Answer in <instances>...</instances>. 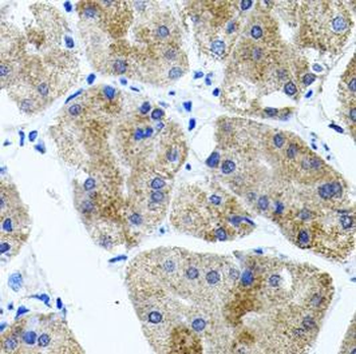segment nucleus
I'll use <instances>...</instances> for the list:
<instances>
[{
	"label": "nucleus",
	"mask_w": 356,
	"mask_h": 354,
	"mask_svg": "<svg viewBox=\"0 0 356 354\" xmlns=\"http://www.w3.org/2000/svg\"><path fill=\"white\" fill-rule=\"evenodd\" d=\"M30 219L27 211L21 207L19 209L7 215L1 217V235H14L21 237L25 233V229L29 228Z\"/></svg>",
	"instance_id": "2"
},
{
	"label": "nucleus",
	"mask_w": 356,
	"mask_h": 354,
	"mask_svg": "<svg viewBox=\"0 0 356 354\" xmlns=\"http://www.w3.org/2000/svg\"><path fill=\"white\" fill-rule=\"evenodd\" d=\"M104 94L108 99H113L115 96V90L111 87H105Z\"/></svg>",
	"instance_id": "25"
},
{
	"label": "nucleus",
	"mask_w": 356,
	"mask_h": 354,
	"mask_svg": "<svg viewBox=\"0 0 356 354\" xmlns=\"http://www.w3.org/2000/svg\"><path fill=\"white\" fill-rule=\"evenodd\" d=\"M113 68H114V70L116 71V73H124L126 71V63L124 61H121V60H117L115 61L114 65H113Z\"/></svg>",
	"instance_id": "14"
},
{
	"label": "nucleus",
	"mask_w": 356,
	"mask_h": 354,
	"mask_svg": "<svg viewBox=\"0 0 356 354\" xmlns=\"http://www.w3.org/2000/svg\"><path fill=\"white\" fill-rule=\"evenodd\" d=\"M285 92H286L288 95H294L296 93V87L293 83H287L285 84Z\"/></svg>",
	"instance_id": "21"
},
{
	"label": "nucleus",
	"mask_w": 356,
	"mask_h": 354,
	"mask_svg": "<svg viewBox=\"0 0 356 354\" xmlns=\"http://www.w3.org/2000/svg\"><path fill=\"white\" fill-rule=\"evenodd\" d=\"M164 115V111L161 109H155L153 112H152V118L155 120H159L162 118V116Z\"/></svg>",
	"instance_id": "26"
},
{
	"label": "nucleus",
	"mask_w": 356,
	"mask_h": 354,
	"mask_svg": "<svg viewBox=\"0 0 356 354\" xmlns=\"http://www.w3.org/2000/svg\"><path fill=\"white\" fill-rule=\"evenodd\" d=\"M195 119H190V124H189V129L192 130V129L195 127Z\"/></svg>",
	"instance_id": "37"
},
{
	"label": "nucleus",
	"mask_w": 356,
	"mask_h": 354,
	"mask_svg": "<svg viewBox=\"0 0 356 354\" xmlns=\"http://www.w3.org/2000/svg\"><path fill=\"white\" fill-rule=\"evenodd\" d=\"M68 112L72 116H76V115L80 114V112H82V107H80L79 104H74V105H72L68 109Z\"/></svg>",
	"instance_id": "22"
},
{
	"label": "nucleus",
	"mask_w": 356,
	"mask_h": 354,
	"mask_svg": "<svg viewBox=\"0 0 356 354\" xmlns=\"http://www.w3.org/2000/svg\"><path fill=\"white\" fill-rule=\"evenodd\" d=\"M92 236L97 244L103 248L107 249V251H110L111 248H113L114 246L118 245L120 243L117 234H115L112 230L105 228V227H101L99 229H96L95 232L92 234Z\"/></svg>",
	"instance_id": "5"
},
{
	"label": "nucleus",
	"mask_w": 356,
	"mask_h": 354,
	"mask_svg": "<svg viewBox=\"0 0 356 354\" xmlns=\"http://www.w3.org/2000/svg\"><path fill=\"white\" fill-rule=\"evenodd\" d=\"M36 135H37V131H33L30 134V141L31 142H34L35 138H36Z\"/></svg>",
	"instance_id": "36"
},
{
	"label": "nucleus",
	"mask_w": 356,
	"mask_h": 354,
	"mask_svg": "<svg viewBox=\"0 0 356 354\" xmlns=\"http://www.w3.org/2000/svg\"><path fill=\"white\" fill-rule=\"evenodd\" d=\"M257 204H258V207H260L261 210L266 211L268 209V207H269V200H268V197L265 196H261L260 200H258Z\"/></svg>",
	"instance_id": "19"
},
{
	"label": "nucleus",
	"mask_w": 356,
	"mask_h": 354,
	"mask_svg": "<svg viewBox=\"0 0 356 354\" xmlns=\"http://www.w3.org/2000/svg\"><path fill=\"white\" fill-rule=\"evenodd\" d=\"M266 113L269 115V116H274L277 114V109H274V108H268L266 109Z\"/></svg>",
	"instance_id": "31"
},
{
	"label": "nucleus",
	"mask_w": 356,
	"mask_h": 354,
	"mask_svg": "<svg viewBox=\"0 0 356 354\" xmlns=\"http://www.w3.org/2000/svg\"><path fill=\"white\" fill-rule=\"evenodd\" d=\"M251 4H252V2L251 1H247V0H245V1H242L241 2V8L242 9H247V8H249L251 6Z\"/></svg>",
	"instance_id": "30"
},
{
	"label": "nucleus",
	"mask_w": 356,
	"mask_h": 354,
	"mask_svg": "<svg viewBox=\"0 0 356 354\" xmlns=\"http://www.w3.org/2000/svg\"><path fill=\"white\" fill-rule=\"evenodd\" d=\"M22 278L19 273H15L9 279V286H10L14 291H18V289L21 287Z\"/></svg>",
	"instance_id": "8"
},
{
	"label": "nucleus",
	"mask_w": 356,
	"mask_h": 354,
	"mask_svg": "<svg viewBox=\"0 0 356 354\" xmlns=\"http://www.w3.org/2000/svg\"><path fill=\"white\" fill-rule=\"evenodd\" d=\"M184 108H185L187 111H190V110H192V102H185V103H184Z\"/></svg>",
	"instance_id": "35"
},
{
	"label": "nucleus",
	"mask_w": 356,
	"mask_h": 354,
	"mask_svg": "<svg viewBox=\"0 0 356 354\" xmlns=\"http://www.w3.org/2000/svg\"><path fill=\"white\" fill-rule=\"evenodd\" d=\"M313 69H315V70H319V71H322V70H323V68L320 67V66L319 65V64H315V65L313 66Z\"/></svg>",
	"instance_id": "40"
},
{
	"label": "nucleus",
	"mask_w": 356,
	"mask_h": 354,
	"mask_svg": "<svg viewBox=\"0 0 356 354\" xmlns=\"http://www.w3.org/2000/svg\"><path fill=\"white\" fill-rule=\"evenodd\" d=\"M285 142V138L281 134H277L274 136V144L277 148H282Z\"/></svg>",
	"instance_id": "18"
},
{
	"label": "nucleus",
	"mask_w": 356,
	"mask_h": 354,
	"mask_svg": "<svg viewBox=\"0 0 356 354\" xmlns=\"http://www.w3.org/2000/svg\"><path fill=\"white\" fill-rule=\"evenodd\" d=\"M214 235H215L216 238L219 239L220 241H224V240L227 239V233H226L225 229L223 228V227H220V228L217 229Z\"/></svg>",
	"instance_id": "16"
},
{
	"label": "nucleus",
	"mask_w": 356,
	"mask_h": 354,
	"mask_svg": "<svg viewBox=\"0 0 356 354\" xmlns=\"http://www.w3.org/2000/svg\"><path fill=\"white\" fill-rule=\"evenodd\" d=\"M94 79H95V76H94V74H91L90 77L88 79V83H89V84H92V83L94 82Z\"/></svg>",
	"instance_id": "38"
},
{
	"label": "nucleus",
	"mask_w": 356,
	"mask_h": 354,
	"mask_svg": "<svg viewBox=\"0 0 356 354\" xmlns=\"http://www.w3.org/2000/svg\"><path fill=\"white\" fill-rule=\"evenodd\" d=\"M297 241L299 242V245L301 246V247H305L306 245H308L310 243V236H309L308 231L305 229L300 230L298 237H297Z\"/></svg>",
	"instance_id": "9"
},
{
	"label": "nucleus",
	"mask_w": 356,
	"mask_h": 354,
	"mask_svg": "<svg viewBox=\"0 0 356 354\" xmlns=\"http://www.w3.org/2000/svg\"><path fill=\"white\" fill-rule=\"evenodd\" d=\"M261 34H263L261 29L260 27H257V25H254V27L251 29V36L254 39H258L260 37H261Z\"/></svg>",
	"instance_id": "24"
},
{
	"label": "nucleus",
	"mask_w": 356,
	"mask_h": 354,
	"mask_svg": "<svg viewBox=\"0 0 356 354\" xmlns=\"http://www.w3.org/2000/svg\"><path fill=\"white\" fill-rule=\"evenodd\" d=\"M21 207V200H19L18 193L14 186L9 185L7 183L5 185L2 181L1 188H0V212H1V217L14 212V211L19 209Z\"/></svg>",
	"instance_id": "3"
},
{
	"label": "nucleus",
	"mask_w": 356,
	"mask_h": 354,
	"mask_svg": "<svg viewBox=\"0 0 356 354\" xmlns=\"http://www.w3.org/2000/svg\"><path fill=\"white\" fill-rule=\"evenodd\" d=\"M355 348H356V329H355V321H354V317H353V321H352L350 327H349L348 332H347V334H346L345 339H344V341H343L342 349L340 352L354 354Z\"/></svg>",
	"instance_id": "6"
},
{
	"label": "nucleus",
	"mask_w": 356,
	"mask_h": 354,
	"mask_svg": "<svg viewBox=\"0 0 356 354\" xmlns=\"http://www.w3.org/2000/svg\"><path fill=\"white\" fill-rule=\"evenodd\" d=\"M332 27L335 30V32H342V31L345 30L346 27H347V22H346V21L343 18L337 17L333 19Z\"/></svg>",
	"instance_id": "10"
},
{
	"label": "nucleus",
	"mask_w": 356,
	"mask_h": 354,
	"mask_svg": "<svg viewBox=\"0 0 356 354\" xmlns=\"http://www.w3.org/2000/svg\"><path fill=\"white\" fill-rule=\"evenodd\" d=\"M341 223L344 228H350L352 224H353V220L349 216H343L341 217Z\"/></svg>",
	"instance_id": "20"
},
{
	"label": "nucleus",
	"mask_w": 356,
	"mask_h": 354,
	"mask_svg": "<svg viewBox=\"0 0 356 354\" xmlns=\"http://www.w3.org/2000/svg\"><path fill=\"white\" fill-rule=\"evenodd\" d=\"M24 244V238L14 235H1L0 236V252L1 261H7L18 255L21 246Z\"/></svg>",
	"instance_id": "4"
},
{
	"label": "nucleus",
	"mask_w": 356,
	"mask_h": 354,
	"mask_svg": "<svg viewBox=\"0 0 356 354\" xmlns=\"http://www.w3.org/2000/svg\"><path fill=\"white\" fill-rule=\"evenodd\" d=\"M220 162V155L218 152H214L213 154L210 156V158L207 160V165H208L209 167L211 168H214V167H217L218 166Z\"/></svg>",
	"instance_id": "12"
},
{
	"label": "nucleus",
	"mask_w": 356,
	"mask_h": 354,
	"mask_svg": "<svg viewBox=\"0 0 356 354\" xmlns=\"http://www.w3.org/2000/svg\"><path fill=\"white\" fill-rule=\"evenodd\" d=\"M151 110V105L149 103H144L142 106L141 107V113H148Z\"/></svg>",
	"instance_id": "28"
},
{
	"label": "nucleus",
	"mask_w": 356,
	"mask_h": 354,
	"mask_svg": "<svg viewBox=\"0 0 356 354\" xmlns=\"http://www.w3.org/2000/svg\"><path fill=\"white\" fill-rule=\"evenodd\" d=\"M65 42H66V46H67V47L71 48V47L73 46V41L71 40L70 38H66V39H65Z\"/></svg>",
	"instance_id": "33"
},
{
	"label": "nucleus",
	"mask_w": 356,
	"mask_h": 354,
	"mask_svg": "<svg viewBox=\"0 0 356 354\" xmlns=\"http://www.w3.org/2000/svg\"><path fill=\"white\" fill-rule=\"evenodd\" d=\"M312 91H310L309 93H307V95H306V98H308V97H310V95H312Z\"/></svg>",
	"instance_id": "42"
},
{
	"label": "nucleus",
	"mask_w": 356,
	"mask_h": 354,
	"mask_svg": "<svg viewBox=\"0 0 356 354\" xmlns=\"http://www.w3.org/2000/svg\"><path fill=\"white\" fill-rule=\"evenodd\" d=\"M319 194L323 200H329L332 197H340L342 194L341 184L338 182L326 183L319 187Z\"/></svg>",
	"instance_id": "7"
},
{
	"label": "nucleus",
	"mask_w": 356,
	"mask_h": 354,
	"mask_svg": "<svg viewBox=\"0 0 356 354\" xmlns=\"http://www.w3.org/2000/svg\"><path fill=\"white\" fill-rule=\"evenodd\" d=\"M203 72H196V73L195 74V80L199 79V77H203Z\"/></svg>",
	"instance_id": "39"
},
{
	"label": "nucleus",
	"mask_w": 356,
	"mask_h": 354,
	"mask_svg": "<svg viewBox=\"0 0 356 354\" xmlns=\"http://www.w3.org/2000/svg\"><path fill=\"white\" fill-rule=\"evenodd\" d=\"M349 89H350L352 92H355V79H352L351 82L349 83Z\"/></svg>",
	"instance_id": "32"
},
{
	"label": "nucleus",
	"mask_w": 356,
	"mask_h": 354,
	"mask_svg": "<svg viewBox=\"0 0 356 354\" xmlns=\"http://www.w3.org/2000/svg\"><path fill=\"white\" fill-rule=\"evenodd\" d=\"M298 153V147L295 144H291L287 149V157L289 159H293Z\"/></svg>",
	"instance_id": "15"
},
{
	"label": "nucleus",
	"mask_w": 356,
	"mask_h": 354,
	"mask_svg": "<svg viewBox=\"0 0 356 354\" xmlns=\"http://www.w3.org/2000/svg\"><path fill=\"white\" fill-rule=\"evenodd\" d=\"M218 93H219V90H218V89H216L215 91H214V95H215V96L218 95Z\"/></svg>",
	"instance_id": "41"
},
{
	"label": "nucleus",
	"mask_w": 356,
	"mask_h": 354,
	"mask_svg": "<svg viewBox=\"0 0 356 354\" xmlns=\"http://www.w3.org/2000/svg\"><path fill=\"white\" fill-rule=\"evenodd\" d=\"M38 351L39 353H83L66 325L48 316L41 317Z\"/></svg>",
	"instance_id": "1"
},
{
	"label": "nucleus",
	"mask_w": 356,
	"mask_h": 354,
	"mask_svg": "<svg viewBox=\"0 0 356 354\" xmlns=\"http://www.w3.org/2000/svg\"><path fill=\"white\" fill-rule=\"evenodd\" d=\"M168 76H169L171 80H176V79H178V77H180L181 76H182V70H181L179 67H173L170 69Z\"/></svg>",
	"instance_id": "17"
},
{
	"label": "nucleus",
	"mask_w": 356,
	"mask_h": 354,
	"mask_svg": "<svg viewBox=\"0 0 356 354\" xmlns=\"http://www.w3.org/2000/svg\"><path fill=\"white\" fill-rule=\"evenodd\" d=\"M315 74L308 73V74H306V76L303 77V83H304V84L308 86V84H310L312 83L315 82Z\"/></svg>",
	"instance_id": "27"
},
{
	"label": "nucleus",
	"mask_w": 356,
	"mask_h": 354,
	"mask_svg": "<svg viewBox=\"0 0 356 354\" xmlns=\"http://www.w3.org/2000/svg\"><path fill=\"white\" fill-rule=\"evenodd\" d=\"M355 114H356V110L353 108L351 110V112H350V117H351V119H352V121L353 122H355V120H356V117H355Z\"/></svg>",
	"instance_id": "34"
},
{
	"label": "nucleus",
	"mask_w": 356,
	"mask_h": 354,
	"mask_svg": "<svg viewBox=\"0 0 356 354\" xmlns=\"http://www.w3.org/2000/svg\"><path fill=\"white\" fill-rule=\"evenodd\" d=\"M210 200H211V203L214 204H220V203H221V199H220L218 196H215V194H213V196L210 197Z\"/></svg>",
	"instance_id": "29"
},
{
	"label": "nucleus",
	"mask_w": 356,
	"mask_h": 354,
	"mask_svg": "<svg viewBox=\"0 0 356 354\" xmlns=\"http://www.w3.org/2000/svg\"><path fill=\"white\" fill-rule=\"evenodd\" d=\"M157 35L159 38H166L168 35H169V30L168 28H166L165 25H162L157 31Z\"/></svg>",
	"instance_id": "23"
},
{
	"label": "nucleus",
	"mask_w": 356,
	"mask_h": 354,
	"mask_svg": "<svg viewBox=\"0 0 356 354\" xmlns=\"http://www.w3.org/2000/svg\"><path fill=\"white\" fill-rule=\"evenodd\" d=\"M235 168H236V165H235L234 162L231 161V160H225L224 162H223L222 167H221L222 172L225 174L232 173V172L235 170Z\"/></svg>",
	"instance_id": "11"
},
{
	"label": "nucleus",
	"mask_w": 356,
	"mask_h": 354,
	"mask_svg": "<svg viewBox=\"0 0 356 354\" xmlns=\"http://www.w3.org/2000/svg\"><path fill=\"white\" fill-rule=\"evenodd\" d=\"M225 50V44L222 41H215L212 44V51L216 54L221 55Z\"/></svg>",
	"instance_id": "13"
}]
</instances>
